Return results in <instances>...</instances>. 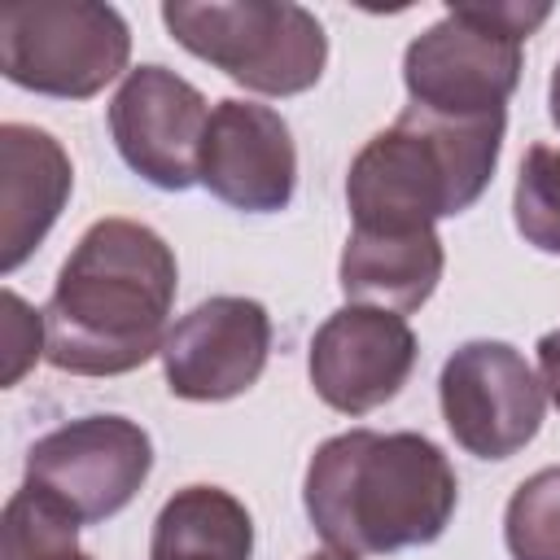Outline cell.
Here are the masks:
<instances>
[{"mask_svg": "<svg viewBox=\"0 0 560 560\" xmlns=\"http://www.w3.org/2000/svg\"><path fill=\"white\" fill-rule=\"evenodd\" d=\"M74 166L57 136L31 122L0 127V271H18L61 219Z\"/></svg>", "mask_w": 560, "mask_h": 560, "instance_id": "cell-13", "label": "cell"}, {"mask_svg": "<svg viewBox=\"0 0 560 560\" xmlns=\"http://www.w3.org/2000/svg\"><path fill=\"white\" fill-rule=\"evenodd\" d=\"M153 472V442L127 416H83L26 451V486L52 494L83 525L118 516Z\"/></svg>", "mask_w": 560, "mask_h": 560, "instance_id": "cell-8", "label": "cell"}, {"mask_svg": "<svg viewBox=\"0 0 560 560\" xmlns=\"http://www.w3.org/2000/svg\"><path fill=\"white\" fill-rule=\"evenodd\" d=\"M508 114L438 118L416 105L376 131L346 175L354 228L416 232L446 214H464L494 179Z\"/></svg>", "mask_w": 560, "mask_h": 560, "instance_id": "cell-3", "label": "cell"}, {"mask_svg": "<svg viewBox=\"0 0 560 560\" xmlns=\"http://www.w3.org/2000/svg\"><path fill=\"white\" fill-rule=\"evenodd\" d=\"M175 249L136 219H96L44 306V359L74 376H122L162 354L175 306Z\"/></svg>", "mask_w": 560, "mask_h": 560, "instance_id": "cell-1", "label": "cell"}, {"mask_svg": "<svg viewBox=\"0 0 560 560\" xmlns=\"http://www.w3.org/2000/svg\"><path fill=\"white\" fill-rule=\"evenodd\" d=\"M512 219L525 245L542 254H560V149L534 144L525 153L512 192Z\"/></svg>", "mask_w": 560, "mask_h": 560, "instance_id": "cell-18", "label": "cell"}, {"mask_svg": "<svg viewBox=\"0 0 560 560\" xmlns=\"http://www.w3.org/2000/svg\"><path fill=\"white\" fill-rule=\"evenodd\" d=\"M438 402L451 438L468 455L512 459L542 429L547 389L516 346L477 337L442 363Z\"/></svg>", "mask_w": 560, "mask_h": 560, "instance_id": "cell-7", "label": "cell"}, {"mask_svg": "<svg viewBox=\"0 0 560 560\" xmlns=\"http://www.w3.org/2000/svg\"><path fill=\"white\" fill-rule=\"evenodd\" d=\"M302 503L328 547L389 556L446 534L459 481L442 446L420 433L350 429L311 455Z\"/></svg>", "mask_w": 560, "mask_h": 560, "instance_id": "cell-2", "label": "cell"}, {"mask_svg": "<svg viewBox=\"0 0 560 560\" xmlns=\"http://www.w3.org/2000/svg\"><path fill=\"white\" fill-rule=\"evenodd\" d=\"M4 372H0V385H18L22 372L44 354L48 346V328H44V315L31 311L13 289H4Z\"/></svg>", "mask_w": 560, "mask_h": 560, "instance_id": "cell-19", "label": "cell"}, {"mask_svg": "<svg viewBox=\"0 0 560 560\" xmlns=\"http://www.w3.org/2000/svg\"><path fill=\"white\" fill-rule=\"evenodd\" d=\"M271 354V315L254 298H210L162 341L166 389L188 402H228L258 385Z\"/></svg>", "mask_w": 560, "mask_h": 560, "instance_id": "cell-10", "label": "cell"}, {"mask_svg": "<svg viewBox=\"0 0 560 560\" xmlns=\"http://www.w3.org/2000/svg\"><path fill=\"white\" fill-rule=\"evenodd\" d=\"M442 267H446V254L433 228H416V232L354 228L341 249L337 284L354 306L411 315L433 298Z\"/></svg>", "mask_w": 560, "mask_h": 560, "instance_id": "cell-14", "label": "cell"}, {"mask_svg": "<svg viewBox=\"0 0 560 560\" xmlns=\"http://www.w3.org/2000/svg\"><path fill=\"white\" fill-rule=\"evenodd\" d=\"M249 556H254V521L245 503L219 486L175 490L153 521L149 560H249Z\"/></svg>", "mask_w": 560, "mask_h": 560, "instance_id": "cell-15", "label": "cell"}, {"mask_svg": "<svg viewBox=\"0 0 560 560\" xmlns=\"http://www.w3.org/2000/svg\"><path fill=\"white\" fill-rule=\"evenodd\" d=\"M547 109H551V122L560 127V61L551 70V83H547Z\"/></svg>", "mask_w": 560, "mask_h": 560, "instance_id": "cell-21", "label": "cell"}, {"mask_svg": "<svg viewBox=\"0 0 560 560\" xmlns=\"http://www.w3.org/2000/svg\"><path fill=\"white\" fill-rule=\"evenodd\" d=\"M206 122V96L166 66L127 70L122 88L109 101V131L122 162L166 192H184L197 184Z\"/></svg>", "mask_w": 560, "mask_h": 560, "instance_id": "cell-9", "label": "cell"}, {"mask_svg": "<svg viewBox=\"0 0 560 560\" xmlns=\"http://www.w3.org/2000/svg\"><path fill=\"white\" fill-rule=\"evenodd\" d=\"M131 31L114 4L13 0L0 9V70L9 83L88 101L127 70Z\"/></svg>", "mask_w": 560, "mask_h": 560, "instance_id": "cell-6", "label": "cell"}, {"mask_svg": "<svg viewBox=\"0 0 560 560\" xmlns=\"http://www.w3.org/2000/svg\"><path fill=\"white\" fill-rule=\"evenodd\" d=\"M306 560H359V556H350V551H337V547H328V551H315V556H306Z\"/></svg>", "mask_w": 560, "mask_h": 560, "instance_id": "cell-22", "label": "cell"}, {"mask_svg": "<svg viewBox=\"0 0 560 560\" xmlns=\"http://www.w3.org/2000/svg\"><path fill=\"white\" fill-rule=\"evenodd\" d=\"M197 184L245 214H276L298 188V149L289 122L258 101H219L206 122Z\"/></svg>", "mask_w": 560, "mask_h": 560, "instance_id": "cell-12", "label": "cell"}, {"mask_svg": "<svg viewBox=\"0 0 560 560\" xmlns=\"http://www.w3.org/2000/svg\"><path fill=\"white\" fill-rule=\"evenodd\" d=\"M512 560H560V464L525 477L503 512Z\"/></svg>", "mask_w": 560, "mask_h": 560, "instance_id": "cell-17", "label": "cell"}, {"mask_svg": "<svg viewBox=\"0 0 560 560\" xmlns=\"http://www.w3.org/2000/svg\"><path fill=\"white\" fill-rule=\"evenodd\" d=\"M79 516L39 486L13 490L0 521V560H92L79 547Z\"/></svg>", "mask_w": 560, "mask_h": 560, "instance_id": "cell-16", "label": "cell"}, {"mask_svg": "<svg viewBox=\"0 0 560 560\" xmlns=\"http://www.w3.org/2000/svg\"><path fill=\"white\" fill-rule=\"evenodd\" d=\"M162 22L179 48L262 96H298L319 83L328 35L293 0H171Z\"/></svg>", "mask_w": 560, "mask_h": 560, "instance_id": "cell-5", "label": "cell"}, {"mask_svg": "<svg viewBox=\"0 0 560 560\" xmlns=\"http://www.w3.org/2000/svg\"><path fill=\"white\" fill-rule=\"evenodd\" d=\"M551 4H451L402 52V83L416 109L438 118L503 114L521 83L525 39Z\"/></svg>", "mask_w": 560, "mask_h": 560, "instance_id": "cell-4", "label": "cell"}, {"mask_svg": "<svg viewBox=\"0 0 560 560\" xmlns=\"http://www.w3.org/2000/svg\"><path fill=\"white\" fill-rule=\"evenodd\" d=\"M538 381H542L547 398L560 407V328L542 332V341H538Z\"/></svg>", "mask_w": 560, "mask_h": 560, "instance_id": "cell-20", "label": "cell"}, {"mask_svg": "<svg viewBox=\"0 0 560 560\" xmlns=\"http://www.w3.org/2000/svg\"><path fill=\"white\" fill-rule=\"evenodd\" d=\"M416 368V332L402 315L376 306H341L332 311L306 354V372L315 394L341 416H368L398 398Z\"/></svg>", "mask_w": 560, "mask_h": 560, "instance_id": "cell-11", "label": "cell"}]
</instances>
